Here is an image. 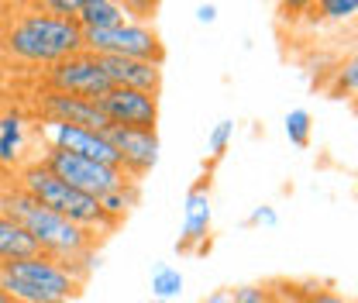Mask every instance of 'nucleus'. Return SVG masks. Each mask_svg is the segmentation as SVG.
Wrapping results in <instances>:
<instances>
[{"label":"nucleus","instance_id":"nucleus-31","mask_svg":"<svg viewBox=\"0 0 358 303\" xmlns=\"http://www.w3.org/2000/svg\"><path fill=\"white\" fill-rule=\"evenodd\" d=\"M275 303H282V300H275Z\"/></svg>","mask_w":358,"mask_h":303},{"label":"nucleus","instance_id":"nucleus-14","mask_svg":"<svg viewBox=\"0 0 358 303\" xmlns=\"http://www.w3.org/2000/svg\"><path fill=\"white\" fill-rule=\"evenodd\" d=\"M83 31H103V28H117L128 21L124 3L117 0H80V10L73 17Z\"/></svg>","mask_w":358,"mask_h":303},{"label":"nucleus","instance_id":"nucleus-8","mask_svg":"<svg viewBox=\"0 0 358 303\" xmlns=\"http://www.w3.org/2000/svg\"><path fill=\"white\" fill-rule=\"evenodd\" d=\"M38 134H42L45 148H59L69 152L76 159H90L100 166H117V152L110 148L107 134L87 128H73V125H59V121H38Z\"/></svg>","mask_w":358,"mask_h":303},{"label":"nucleus","instance_id":"nucleus-1","mask_svg":"<svg viewBox=\"0 0 358 303\" xmlns=\"http://www.w3.org/2000/svg\"><path fill=\"white\" fill-rule=\"evenodd\" d=\"M0 48L28 66H55L83 52V28L73 17L45 14L38 3H31L24 10H14V17L3 24Z\"/></svg>","mask_w":358,"mask_h":303},{"label":"nucleus","instance_id":"nucleus-2","mask_svg":"<svg viewBox=\"0 0 358 303\" xmlns=\"http://www.w3.org/2000/svg\"><path fill=\"white\" fill-rule=\"evenodd\" d=\"M0 214L10 217L17 227H24V234L38 245V252L52 255V259H69V255H80V252L96 248L90 231L76 227L73 220L59 217L55 211H48V207H42L38 200H31L17 186H3L0 190Z\"/></svg>","mask_w":358,"mask_h":303},{"label":"nucleus","instance_id":"nucleus-4","mask_svg":"<svg viewBox=\"0 0 358 303\" xmlns=\"http://www.w3.org/2000/svg\"><path fill=\"white\" fill-rule=\"evenodd\" d=\"M83 52L90 55H117V59H145V62H166V45L159 31L145 21H124L117 28L83 31Z\"/></svg>","mask_w":358,"mask_h":303},{"label":"nucleus","instance_id":"nucleus-18","mask_svg":"<svg viewBox=\"0 0 358 303\" xmlns=\"http://www.w3.org/2000/svg\"><path fill=\"white\" fill-rule=\"evenodd\" d=\"M182 272L173 269V265H159L155 272H152V300L155 303H169L176 300L179 293H182Z\"/></svg>","mask_w":358,"mask_h":303},{"label":"nucleus","instance_id":"nucleus-11","mask_svg":"<svg viewBox=\"0 0 358 303\" xmlns=\"http://www.w3.org/2000/svg\"><path fill=\"white\" fill-rule=\"evenodd\" d=\"M107 141L117 152V169L128 179H141L155 169L159 162V134L155 131H134V128H107Z\"/></svg>","mask_w":358,"mask_h":303},{"label":"nucleus","instance_id":"nucleus-5","mask_svg":"<svg viewBox=\"0 0 358 303\" xmlns=\"http://www.w3.org/2000/svg\"><path fill=\"white\" fill-rule=\"evenodd\" d=\"M38 162L55 179H62L66 186L87 193L93 200H100L103 193H110V190H117V186L128 183V176L121 173L117 166H100V162H90V159H76V155L59 152V148H45Z\"/></svg>","mask_w":358,"mask_h":303},{"label":"nucleus","instance_id":"nucleus-28","mask_svg":"<svg viewBox=\"0 0 358 303\" xmlns=\"http://www.w3.org/2000/svg\"><path fill=\"white\" fill-rule=\"evenodd\" d=\"M203 303H231V290H214Z\"/></svg>","mask_w":358,"mask_h":303},{"label":"nucleus","instance_id":"nucleus-15","mask_svg":"<svg viewBox=\"0 0 358 303\" xmlns=\"http://www.w3.org/2000/svg\"><path fill=\"white\" fill-rule=\"evenodd\" d=\"M138 200H141V183L128 179L124 186H117V190L103 193L96 204H100V214H103L110 224H114V227H117V224H124V220H128V214L138 207Z\"/></svg>","mask_w":358,"mask_h":303},{"label":"nucleus","instance_id":"nucleus-29","mask_svg":"<svg viewBox=\"0 0 358 303\" xmlns=\"http://www.w3.org/2000/svg\"><path fill=\"white\" fill-rule=\"evenodd\" d=\"M0 303H10V300H7V293H3V290H0Z\"/></svg>","mask_w":358,"mask_h":303},{"label":"nucleus","instance_id":"nucleus-25","mask_svg":"<svg viewBox=\"0 0 358 303\" xmlns=\"http://www.w3.org/2000/svg\"><path fill=\"white\" fill-rule=\"evenodd\" d=\"M38 7H42L45 14H55V17H76L80 0H42Z\"/></svg>","mask_w":358,"mask_h":303},{"label":"nucleus","instance_id":"nucleus-9","mask_svg":"<svg viewBox=\"0 0 358 303\" xmlns=\"http://www.w3.org/2000/svg\"><path fill=\"white\" fill-rule=\"evenodd\" d=\"M210 224H214V211H210V173H207L186 193L182 234L176 241L179 255H207L210 252Z\"/></svg>","mask_w":358,"mask_h":303},{"label":"nucleus","instance_id":"nucleus-27","mask_svg":"<svg viewBox=\"0 0 358 303\" xmlns=\"http://www.w3.org/2000/svg\"><path fill=\"white\" fill-rule=\"evenodd\" d=\"M217 14H221L217 3H200V7H196V21H200V24H214Z\"/></svg>","mask_w":358,"mask_h":303},{"label":"nucleus","instance_id":"nucleus-12","mask_svg":"<svg viewBox=\"0 0 358 303\" xmlns=\"http://www.w3.org/2000/svg\"><path fill=\"white\" fill-rule=\"evenodd\" d=\"M38 114H42V121H59V125L100 131V134H107V128H110V121L103 118V111L96 107V100L55 93V90H42V97H38Z\"/></svg>","mask_w":358,"mask_h":303},{"label":"nucleus","instance_id":"nucleus-17","mask_svg":"<svg viewBox=\"0 0 358 303\" xmlns=\"http://www.w3.org/2000/svg\"><path fill=\"white\" fill-rule=\"evenodd\" d=\"M21 148H24V121L17 114L0 118V162L14 166L21 159Z\"/></svg>","mask_w":358,"mask_h":303},{"label":"nucleus","instance_id":"nucleus-10","mask_svg":"<svg viewBox=\"0 0 358 303\" xmlns=\"http://www.w3.org/2000/svg\"><path fill=\"white\" fill-rule=\"evenodd\" d=\"M96 107L110 121V128H134V131H155L159 125V97L138 93V90L110 87Z\"/></svg>","mask_w":358,"mask_h":303},{"label":"nucleus","instance_id":"nucleus-26","mask_svg":"<svg viewBox=\"0 0 358 303\" xmlns=\"http://www.w3.org/2000/svg\"><path fill=\"white\" fill-rule=\"evenodd\" d=\"M307 303H348V300H345L341 293H334V290H320V286H317L310 297H307Z\"/></svg>","mask_w":358,"mask_h":303},{"label":"nucleus","instance_id":"nucleus-16","mask_svg":"<svg viewBox=\"0 0 358 303\" xmlns=\"http://www.w3.org/2000/svg\"><path fill=\"white\" fill-rule=\"evenodd\" d=\"M31 255H38V245L24 234V227H17L10 217L0 214V265L3 262L31 259Z\"/></svg>","mask_w":358,"mask_h":303},{"label":"nucleus","instance_id":"nucleus-21","mask_svg":"<svg viewBox=\"0 0 358 303\" xmlns=\"http://www.w3.org/2000/svg\"><path fill=\"white\" fill-rule=\"evenodd\" d=\"M231 134H234V121H217V125H214L210 138H207V152H210V159H214V162H217L224 152H227Z\"/></svg>","mask_w":358,"mask_h":303},{"label":"nucleus","instance_id":"nucleus-3","mask_svg":"<svg viewBox=\"0 0 358 303\" xmlns=\"http://www.w3.org/2000/svg\"><path fill=\"white\" fill-rule=\"evenodd\" d=\"M14 186L24 190V193H28L31 200H38L42 207L55 211V214L66 217V220H73V224L83 227V231H90L93 238L114 231V224L100 214V204H96L93 197L80 193V190H73V186H66L62 179H55L42 162H28V166H21V173H17V183H14Z\"/></svg>","mask_w":358,"mask_h":303},{"label":"nucleus","instance_id":"nucleus-20","mask_svg":"<svg viewBox=\"0 0 358 303\" xmlns=\"http://www.w3.org/2000/svg\"><path fill=\"white\" fill-rule=\"evenodd\" d=\"M355 90H358V62L348 59V62L338 66V73H334V90H331V97H355Z\"/></svg>","mask_w":358,"mask_h":303},{"label":"nucleus","instance_id":"nucleus-7","mask_svg":"<svg viewBox=\"0 0 358 303\" xmlns=\"http://www.w3.org/2000/svg\"><path fill=\"white\" fill-rule=\"evenodd\" d=\"M45 90H55V93H69V97H83V100H100L110 83L100 69V59L80 52V55H69L55 66L45 69Z\"/></svg>","mask_w":358,"mask_h":303},{"label":"nucleus","instance_id":"nucleus-24","mask_svg":"<svg viewBox=\"0 0 358 303\" xmlns=\"http://www.w3.org/2000/svg\"><path fill=\"white\" fill-rule=\"evenodd\" d=\"M275 224H279V214H275V207H268V204L255 207L252 214L245 217V227H275Z\"/></svg>","mask_w":358,"mask_h":303},{"label":"nucleus","instance_id":"nucleus-19","mask_svg":"<svg viewBox=\"0 0 358 303\" xmlns=\"http://www.w3.org/2000/svg\"><path fill=\"white\" fill-rule=\"evenodd\" d=\"M286 138H289V145H296V148H307L310 145V134H313V118L310 111H303V107H296V111H289L286 114Z\"/></svg>","mask_w":358,"mask_h":303},{"label":"nucleus","instance_id":"nucleus-30","mask_svg":"<svg viewBox=\"0 0 358 303\" xmlns=\"http://www.w3.org/2000/svg\"><path fill=\"white\" fill-rule=\"evenodd\" d=\"M138 303H155V300H138Z\"/></svg>","mask_w":358,"mask_h":303},{"label":"nucleus","instance_id":"nucleus-13","mask_svg":"<svg viewBox=\"0 0 358 303\" xmlns=\"http://www.w3.org/2000/svg\"><path fill=\"white\" fill-rule=\"evenodd\" d=\"M100 69L110 87L138 90L148 97L162 93V62H145V59H117V55H96Z\"/></svg>","mask_w":358,"mask_h":303},{"label":"nucleus","instance_id":"nucleus-6","mask_svg":"<svg viewBox=\"0 0 358 303\" xmlns=\"http://www.w3.org/2000/svg\"><path fill=\"white\" fill-rule=\"evenodd\" d=\"M0 272H3V276H14V279H21V283H28V286H35L38 293H45L48 300H55V303H73L83 293V286H80L59 262L52 259V255H42V252L31 255V259L3 262Z\"/></svg>","mask_w":358,"mask_h":303},{"label":"nucleus","instance_id":"nucleus-23","mask_svg":"<svg viewBox=\"0 0 358 303\" xmlns=\"http://www.w3.org/2000/svg\"><path fill=\"white\" fill-rule=\"evenodd\" d=\"M268 300H272V286H262V283H245V286L231 290V303H268Z\"/></svg>","mask_w":358,"mask_h":303},{"label":"nucleus","instance_id":"nucleus-22","mask_svg":"<svg viewBox=\"0 0 358 303\" xmlns=\"http://www.w3.org/2000/svg\"><path fill=\"white\" fill-rule=\"evenodd\" d=\"M317 10H320V17H327V21H348V17L358 14V3L355 0H320Z\"/></svg>","mask_w":358,"mask_h":303}]
</instances>
